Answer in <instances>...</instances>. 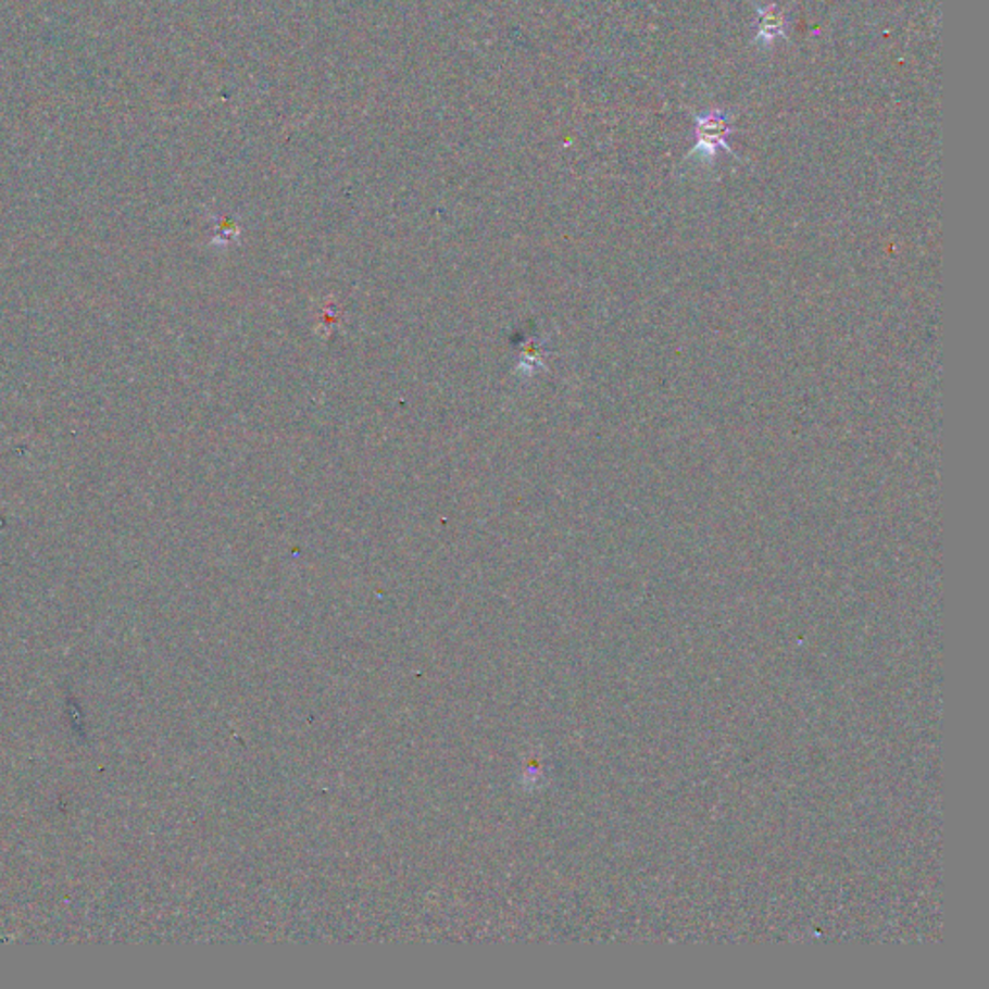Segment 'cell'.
I'll use <instances>...</instances> for the list:
<instances>
[{
  "instance_id": "obj_2",
  "label": "cell",
  "mask_w": 989,
  "mask_h": 989,
  "mask_svg": "<svg viewBox=\"0 0 989 989\" xmlns=\"http://www.w3.org/2000/svg\"><path fill=\"white\" fill-rule=\"evenodd\" d=\"M777 37H787L785 34V12L777 4H767L758 9L755 20V43L769 45Z\"/></svg>"
},
{
  "instance_id": "obj_1",
  "label": "cell",
  "mask_w": 989,
  "mask_h": 989,
  "mask_svg": "<svg viewBox=\"0 0 989 989\" xmlns=\"http://www.w3.org/2000/svg\"><path fill=\"white\" fill-rule=\"evenodd\" d=\"M733 132L735 130L730 128L729 114L723 113V111L696 116V146L692 153L700 151L708 157H715L717 149H727L729 153H733V149L727 143Z\"/></svg>"
}]
</instances>
